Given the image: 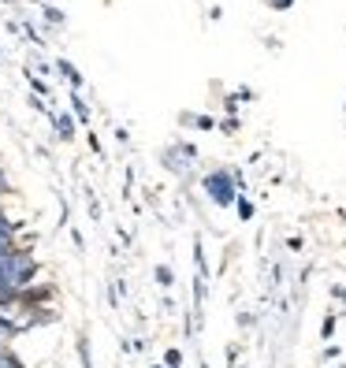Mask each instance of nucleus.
<instances>
[{
  "label": "nucleus",
  "mask_w": 346,
  "mask_h": 368,
  "mask_svg": "<svg viewBox=\"0 0 346 368\" xmlns=\"http://www.w3.org/2000/svg\"><path fill=\"white\" fill-rule=\"evenodd\" d=\"M0 275L16 286V291H30L34 286V275H37V260L30 257V249H19V253H11L8 260H0Z\"/></svg>",
  "instance_id": "obj_2"
},
{
  "label": "nucleus",
  "mask_w": 346,
  "mask_h": 368,
  "mask_svg": "<svg viewBox=\"0 0 346 368\" xmlns=\"http://www.w3.org/2000/svg\"><path fill=\"white\" fill-rule=\"evenodd\" d=\"M342 112H346V104H342Z\"/></svg>",
  "instance_id": "obj_34"
},
{
  "label": "nucleus",
  "mask_w": 346,
  "mask_h": 368,
  "mask_svg": "<svg viewBox=\"0 0 346 368\" xmlns=\"http://www.w3.org/2000/svg\"><path fill=\"white\" fill-rule=\"evenodd\" d=\"M26 82H30V89H34L37 97H45V94H49V86H45V82H42V78H37V75H30V71H26Z\"/></svg>",
  "instance_id": "obj_19"
},
{
  "label": "nucleus",
  "mask_w": 346,
  "mask_h": 368,
  "mask_svg": "<svg viewBox=\"0 0 346 368\" xmlns=\"http://www.w3.org/2000/svg\"><path fill=\"white\" fill-rule=\"evenodd\" d=\"M287 249H290V253H302V249H305V239H302V234H290V239H287Z\"/></svg>",
  "instance_id": "obj_21"
},
{
  "label": "nucleus",
  "mask_w": 346,
  "mask_h": 368,
  "mask_svg": "<svg viewBox=\"0 0 346 368\" xmlns=\"http://www.w3.org/2000/svg\"><path fill=\"white\" fill-rule=\"evenodd\" d=\"M4 193H8V179H4V167H0V201H4Z\"/></svg>",
  "instance_id": "obj_30"
},
{
  "label": "nucleus",
  "mask_w": 346,
  "mask_h": 368,
  "mask_svg": "<svg viewBox=\"0 0 346 368\" xmlns=\"http://www.w3.org/2000/svg\"><path fill=\"white\" fill-rule=\"evenodd\" d=\"M153 279H156L161 291H171V286H175V272H171V265H156L153 268Z\"/></svg>",
  "instance_id": "obj_11"
},
{
  "label": "nucleus",
  "mask_w": 346,
  "mask_h": 368,
  "mask_svg": "<svg viewBox=\"0 0 346 368\" xmlns=\"http://www.w3.org/2000/svg\"><path fill=\"white\" fill-rule=\"evenodd\" d=\"M149 368H168V364H164V361H161V364H149Z\"/></svg>",
  "instance_id": "obj_32"
},
{
  "label": "nucleus",
  "mask_w": 346,
  "mask_h": 368,
  "mask_svg": "<svg viewBox=\"0 0 346 368\" xmlns=\"http://www.w3.org/2000/svg\"><path fill=\"white\" fill-rule=\"evenodd\" d=\"M52 294H56L52 286H30V291H23V301H26L30 309H45L49 301H52Z\"/></svg>",
  "instance_id": "obj_7"
},
{
  "label": "nucleus",
  "mask_w": 346,
  "mask_h": 368,
  "mask_svg": "<svg viewBox=\"0 0 346 368\" xmlns=\"http://www.w3.org/2000/svg\"><path fill=\"white\" fill-rule=\"evenodd\" d=\"M331 298H335V301H342V305H346V283H331V291H328Z\"/></svg>",
  "instance_id": "obj_23"
},
{
  "label": "nucleus",
  "mask_w": 346,
  "mask_h": 368,
  "mask_svg": "<svg viewBox=\"0 0 346 368\" xmlns=\"http://www.w3.org/2000/svg\"><path fill=\"white\" fill-rule=\"evenodd\" d=\"M202 368H209V361H202Z\"/></svg>",
  "instance_id": "obj_33"
},
{
  "label": "nucleus",
  "mask_w": 346,
  "mask_h": 368,
  "mask_svg": "<svg viewBox=\"0 0 346 368\" xmlns=\"http://www.w3.org/2000/svg\"><path fill=\"white\" fill-rule=\"evenodd\" d=\"M235 361H238V346L231 343V346H228V364H235Z\"/></svg>",
  "instance_id": "obj_31"
},
{
  "label": "nucleus",
  "mask_w": 346,
  "mask_h": 368,
  "mask_svg": "<svg viewBox=\"0 0 346 368\" xmlns=\"http://www.w3.org/2000/svg\"><path fill=\"white\" fill-rule=\"evenodd\" d=\"M194 268L202 279H209V260H205V242H202V234H194Z\"/></svg>",
  "instance_id": "obj_8"
},
{
  "label": "nucleus",
  "mask_w": 346,
  "mask_h": 368,
  "mask_svg": "<svg viewBox=\"0 0 346 368\" xmlns=\"http://www.w3.org/2000/svg\"><path fill=\"white\" fill-rule=\"evenodd\" d=\"M235 212H238V220H242V223H249V220L257 216V205L249 201L246 193H238V201H235Z\"/></svg>",
  "instance_id": "obj_12"
},
{
  "label": "nucleus",
  "mask_w": 346,
  "mask_h": 368,
  "mask_svg": "<svg viewBox=\"0 0 346 368\" xmlns=\"http://www.w3.org/2000/svg\"><path fill=\"white\" fill-rule=\"evenodd\" d=\"M68 104H71V115H75V120H78V123H82V127H89V108H86V101H82V97H78V89H71V97H68Z\"/></svg>",
  "instance_id": "obj_9"
},
{
  "label": "nucleus",
  "mask_w": 346,
  "mask_h": 368,
  "mask_svg": "<svg viewBox=\"0 0 346 368\" xmlns=\"http://www.w3.org/2000/svg\"><path fill=\"white\" fill-rule=\"evenodd\" d=\"M235 97H238V101H254L257 94H254V89H249V86H238V89H235Z\"/></svg>",
  "instance_id": "obj_25"
},
{
  "label": "nucleus",
  "mask_w": 346,
  "mask_h": 368,
  "mask_svg": "<svg viewBox=\"0 0 346 368\" xmlns=\"http://www.w3.org/2000/svg\"><path fill=\"white\" fill-rule=\"evenodd\" d=\"M161 164L168 167L171 175H179V179H190V172H194V160H190V156H183L179 146H168L161 153Z\"/></svg>",
  "instance_id": "obj_3"
},
{
  "label": "nucleus",
  "mask_w": 346,
  "mask_h": 368,
  "mask_svg": "<svg viewBox=\"0 0 346 368\" xmlns=\"http://www.w3.org/2000/svg\"><path fill=\"white\" fill-rule=\"evenodd\" d=\"M335 327H339V312H324V320H321V338H324V343H331Z\"/></svg>",
  "instance_id": "obj_14"
},
{
  "label": "nucleus",
  "mask_w": 346,
  "mask_h": 368,
  "mask_svg": "<svg viewBox=\"0 0 346 368\" xmlns=\"http://www.w3.org/2000/svg\"><path fill=\"white\" fill-rule=\"evenodd\" d=\"M175 146H179V153H183V156H190V160L197 164V146H194V141H186V138H179V141H175Z\"/></svg>",
  "instance_id": "obj_20"
},
{
  "label": "nucleus",
  "mask_w": 346,
  "mask_h": 368,
  "mask_svg": "<svg viewBox=\"0 0 346 368\" xmlns=\"http://www.w3.org/2000/svg\"><path fill=\"white\" fill-rule=\"evenodd\" d=\"M183 361H186V357H183L179 346H168V350H164V364H168V368H183Z\"/></svg>",
  "instance_id": "obj_15"
},
{
  "label": "nucleus",
  "mask_w": 346,
  "mask_h": 368,
  "mask_svg": "<svg viewBox=\"0 0 346 368\" xmlns=\"http://www.w3.org/2000/svg\"><path fill=\"white\" fill-rule=\"evenodd\" d=\"M56 71L63 75V82H68L71 89H82V86H86V75L78 71V68H75L71 60H63V56H60V60H56Z\"/></svg>",
  "instance_id": "obj_5"
},
{
  "label": "nucleus",
  "mask_w": 346,
  "mask_h": 368,
  "mask_svg": "<svg viewBox=\"0 0 346 368\" xmlns=\"http://www.w3.org/2000/svg\"><path fill=\"white\" fill-rule=\"evenodd\" d=\"M86 212H89V220H101V205H97V193L93 190H86Z\"/></svg>",
  "instance_id": "obj_17"
},
{
  "label": "nucleus",
  "mask_w": 346,
  "mask_h": 368,
  "mask_svg": "<svg viewBox=\"0 0 346 368\" xmlns=\"http://www.w3.org/2000/svg\"><path fill=\"white\" fill-rule=\"evenodd\" d=\"M202 190H205V197L216 208H235V201H238V182H235V172L231 167H212V172H205L202 175Z\"/></svg>",
  "instance_id": "obj_1"
},
{
  "label": "nucleus",
  "mask_w": 346,
  "mask_h": 368,
  "mask_svg": "<svg viewBox=\"0 0 346 368\" xmlns=\"http://www.w3.org/2000/svg\"><path fill=\"white\" fill-rule=\"evenodd\" d=\"M116 141H119V146H127V141H130V130H127V127H116Z\"/></svg>",
  "instance_id": "obj_26"
},
{
  "label": "nucleus",
  "mask_w": 346,
  "mask_h": 368,
  "mask_svg": "<svg viewBox=\"0 0 346 368\" xmlns=\"http://www.w3.org/2000/svg\"><path fill=\"white\" fill-rule=\"evenodd\" d=\"M238 327H254V317H249V312H238Z\"/></svg>",
  "instance_id": "obj_29"
},
{
  "label": "nucleus",
  "mask_w": 346,
  "mask_h": 368,
  "mask_svg": "<svg viewBox=\"0 0 346 368\" xmlns=\"http://www.w3.org/2000/svg\"><path fill=\"white\" fill-rule=\"evenodd\" d=\"M45 23H49V26H63V11L52 8V4H45Z\"/></svg>",
  "instance_id": "obj_18"
},
{
  "label": "nucleus",
  "mask_w": 346,
  "mask_h": 368,
  "mask_svg": "<svg viewBox=\"0 0 346 368\" xmlns=\"http://www.w3.org/2000/svg\"><path fill=\"white\" fill-rule=\"evenodd\" d=\"M71 242H75V249H86V242H82V231H75V227H71Z\"/></svg>",
  "instance_id": "obj_28"
},
{
  "label": "nucleus",
  "mask_w": 346,
  "mask_h": 368,
  "mask_svg": "<svg viewBox=\"0 0 346 368\" xmlns=\"http://www.w3.org/2000/svg\"><path fill=\"white\" fill-rule=\"evenodd\" d=\"M238 127H242V120H238V115H228V120H220V127H216V130L231 138V134H238Z\"/></svg>",
  "instance_id": "obj_16"
},
{
  "label": "nucleus",
  "mask_w": 346,
  "mask_h": 368,
  "mask_svg": "<svg viewBox=\"0 0 346 368\" xmlns=\"http://www.w3.org/2000/svg\"><path fill=\"white\" fill-rule=\"evenodd\" d=\"M75 350H78V364H82V368H93V353H89V335H86V331H78V338H75Z\"/></svg>",
  "instance_id": "obj_10"
},
{
  "label": "nucleus",
  "mask_w": 346,
  "mask_h": 368,
  "mask_svg": "<svg viewBox=\"0 0 346 368\" xmlns=\"http://www.w3.org/2000/svg\"><path fill=\"white\" fill-rule=\"evenodd\" d=\"M179 123H183V127L202 130V134H209V130H216V127H220V120H212V115H194V112H179Z\"/></svg>",
  "instance_id": "obj_6"
},
{
  "label": "nucleus",
  "mask_w": 346,
  "mask_h": 368,
  "mask_svg": "<svg viewBox=\"0 0 346 368\" xmlns=\"http://www.w3.org/2000/svg\"><path fill=\"white\" fill-rule=\"evenodd\" d=\"M26 104H30V108H34V112H49V104H45L42 97H30V101H26Z\"/></svg>",
  "instance_id": "obj_27"
},
{
  "label": "nucleus",
  "mask_w": 346,
  "mask_h": 368,
  "mask_svg": "<svg viewBox=\"0 0 346 368\" xmlns=\"http://www.w3.org/2000/svg\"><path fill=\"white\" fill-rule=\"evenodd\" d=\"M342 357V346H324V361H339Z\"/></svg>",
  "instance_id": "obj_24"
},
{
  "label": "nucleus",
  "mask_w": 346,
  "mask_h": 368,
  "mask_svg": "<svg viewBox=\"0 0 346 368\" xmlns=\"http://www.w3.org/2000/svg\"><path fill=\"white\" fill-rule=\"evenodd\" d=\"M19 335H23V327H19V324H8V320H0V350H8V343H16Z\"/></svg>",
  "instance_id": "obj_13"
},
{
  "label": "nucleus",
  "mask_w": 346,
  "mask_h": 368,
  "mask_svg": "<svg viewBox=\"0 0 346 368\" xmlns=\"http://www.w3.org/2000/svg\"><path fill=\"white\" fill-rule=\"evenodd\" d=\"M264 4H268L272 11H290V8H295V0H264Z\"/></svg>",
  "instance_id": "obj_22"
},
{
  "label": "nucleus",
  "mask_w": 346,
  "mask_h": 368,
  "mask_svg": "<svg viewBox=\"0 0 346 368\" xmlns=\"http://www.w3.org/2000/svg\"><path fill=\"white\" fill-rule=\"evenodd\" d=\"M49 120H52V130H56L60 141H75V127H78V120H75L71 112H49Z\"/></svg>",
  "instance_id": "obj_4"
}]
</instances>
